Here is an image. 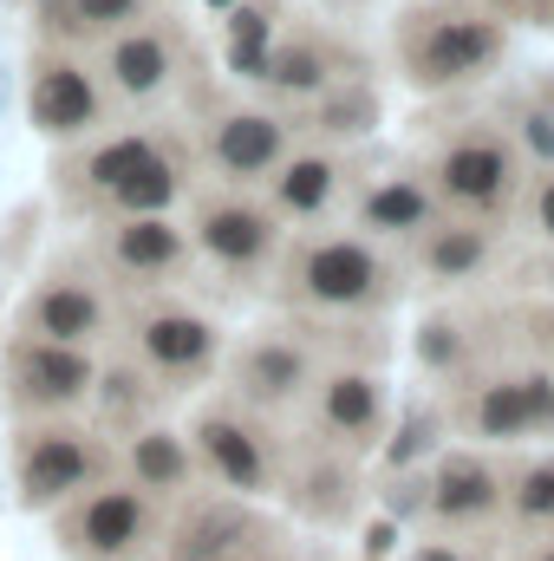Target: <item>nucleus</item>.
Instances as JSON below:
<instances>
[{
  "mask_svg": "<svg viewBox=\"0 0 554 561\" xmlns=\"http://www.w3.org/2000/svg\"><path fill=\"white\" fill-rule=\"evenodd\" d=\"M405 561H489V556H476L470 542H450V536H430V542H417Z\"/></svg>",
  "mask_w": 554,
  "mask_h": 561,
  "instance_id": "nucleus-39",
  "label": "nucleus"
},
{
  "mask_svg": "<svg viewBox=\"0 0 554 561\" xmlns=\"http://www.w3.org/2000/svg\"><path fill=\"white\" fill-rule=\"evenodd\" d=\"M529 216H535L542 242H554V170H542V176H535V190H529Z\"/></svg>",
  "mask_w": 554,
  "mask_h": 561,
  "instance_id": "nucleus-38",
  "label": "nucleus"
},
{
  "mask_svg": "<svg viewBox=\"0 0 554 561\" xmlns=\"http://www.w3.org/2000/svg\"><path fill=\"white\" fill-rule=\"evenodd\" d=\"M26 112L46 138H85L99 118H105V99L92 85V72L66 53H46L33 66V85H26Z\"/></svg>",
  "mask_w": 554,
  "mask_h": 561,
  "instance_id": "nucleus-16",
  "label": "nucleus"
},
{
  "mask_svg": "<svg viewBox=\"0 0 554 561\" xmlns=\"http://www.w3.org/2000/svg\"><path fill=\"white\" fill-rule=\"evenodd\" d=\"M443 203V216H470V222H503L516 209V190H522V157L503 131H457L450 144H437L430 157V176H424Z\"/></svg>",
  "mask_w": 554,
  "mask_h": 561,
  "instance_id": "nucleus-6",
  "label": "nucleus"
},
{
  "mask_svg": "<svg viewBox=\"0 0 554 561\" xmlns=\"http://www.w3.org/2000/svg\"><path fill=\"white\" fill-rule=\"evenodd\" d=\"M430 412H417L412 424H405V431H399V437H392V444H385V457H392V463H399V470H405V463H412L417 450H424V444H430Z\"/></svg>",
  "mask_w": 554,
  "mask_h": 561,
  "instance_id": "nucleus-37",
  "label": "nucleus"
},
{
  "mask_svg": "<svg viewBox=\"0 0 554 561\" xmlns=\"http://www.w3.org/2000/svg\"><path fill=\"white\" fill-rule=\"evenodd\" d=\"M157 392H163V386L143 373L138 359H118V366H99V392H92V405H99V419L112 424L118 437H131L138 424H157L150 419Z\"/></svg>",
  "mask_w": 554,
  "mask_h": 561,
  "instance_id": "nucleus-25",
  "label": "nucleus"
},
{
  "mask_svg": "<svg viewBox=\"0 0 554 561\" xmlns=\"http://www.w3.org/2000/svg\"><path fill=\"white\" fill-rule=\"evenodd\" d=\"M209 163H216L235 190L275 176L280 163H287V131H280V118H268V112H229V118L216 125V138H209Z\"/></svg>",
  "mask_w": 554,
  "mask_h": 561,
  "instance_id": "nucleus-20",
  "label": "nucleus"
},
{
  "mask_svg": "<svg viewBox=\"0 0 554 561\" xmlns=\"http://www.w3.org/2000/svg\"><path fill=\"white\" fill-rule=\"evenodd\" d=\"M503 529H509L516 542L554 536V450H535V457L509 463V510H503Z\"/></svg>",
  "mask_w": 554,
  "mask_h": 561,
  "instance_id": "nucleus-24",
  "label": "nucleus"
},
{
  "mask_svg": "<svg viewBox=\"0 0 554 561\" xmlns=\"http://www.w3.org/2000/svg\"><path fill=\"white\" fill-rule=\"evenodd\" d=\"M333 196H339V163L320 157V150H293L275 176H268V203H275V216H293V222L326 216Z\"/></svg>",
  "mask_w": 554,
  "mask_h": 561,
  "instance_id": "nucleus-23",
  "label": "nucleus"
},
{
  "mask_svg": "<svg viewBox=\"0 0 554 561\" xmlns=\"http://www.w3.org/2000/svg\"><path fill=\"white\" fill-rule=\"evenodd\" d=\"M196 249L216 268H229V275H262L280 249L275 203H255L249 190H229V196L196 203Z\"/></svg>",
  "mask_w": 554,
  "mask_h": 561,
  "instance_id": "nucleus-10",
  "label": "nucleus"
},
{
  "mask_svg": "<svg viewBox=\"0 0 554 561\" xmlns=\"http://www.w3.org/2000/svg\"><path fill=\"white\" fill-rule=\"evenodd\" d=\"M105 477H118V450L105 444V431L72 419H26L13 431V503L26 516H53Z\"/></svg>",
  "mask_w": 554,
  "mask_h": 561,
  "instance_id": "nucleus-1",
  "label": "nucleus"
},
{
  "mask_svg": "<svg viewBox=\"0 0 554 561\" xmlns=\"http://www.w3.org/2000/svg\"><path fill=\"white\" fill-rule=\"evenodd\" d=\"M509 7H522V13H549L554 0H509Z\"/></svg>",
  "mask_w": 554,
  "mask_h": 561,
  "instance_id": "nucleus-41",
  "label": "nucleus"
},
{
  "mask_svg": "<svg viewBox=\"0 0 554 561\" xmlns=\"http://www.w3.org/2000/svg\"><path fill=\"white\" fill-rule=\"evenodd\" d=\"M313 431L333 450H353V457L372 450L385 437V379L366 366H333L313 386Z\"/></svg>",
  "mask_w": 554,
  "mask_h": 561,
  "instance_id": "nucleus-13",
  "label": "nucleus"
},
{
  "mask_svg": "<svg viewBox=\"0 0 554 561\" xmlns=\"http://www.w3.org/2000/svg\"><path fill=\"white\" fill-rule=\"evenodd\" d=\"M287 294L313 313H379L399 280L372 236H307L287 255Z\"/></svg>",
  "mask_w": 554,
  "mask_h": 561,
  "instance_id": "nucleus-3",
  "label": "nucleus"
},
{
  "mask_svg": "<svg viewBox=\"0 0 554 561\" xmlns=\"http://www.w3.org/2000/svg\"><path fill=\"white\" fill-rule=\"evenodd\" d=\"M235 405L275 419V412H293L313 386H320V366H313V346L307 340H287V333H262L235 353Z\"/></svg>",
  "mask_w": 554,
  "mask_h": 561,
  "instance_id": "nucleus-11",
  "label": "nucleus"
},
{
  "mask_svg": "<svg viewBox=\"0 0 554 561\" xmlns=\"http://www.w3.org/2000/svg\"><path fill=\"white\" fill-rule=\"evenodd\" d=\"M66 7H72V33H112L143 13V0H66Z\"/></svg>",
  "mask_w": 554,
  "mask_h": 561,
  "instance_id": "nucleus-32",
  "label": "nucleus"
},
{
  "mask_svg": "<svg viewBox=\"0 0 554 561\" xmlns=\"http://www.w3.org/2000/svg\"><path fill=\"white\" fill-rule=\"evenodd\" d=\"M163 503H150L131 477H105L85 496H72L66 510H53V542L66 561H143L157 556L163 536Z\"/></svg>",
  "mask_w": 554,
  "mask_h": 561,
  "instance_id": "nucleus-2",
  "label": "nucleus"
},
{
  "mask_svg": "<svg viewBox=\"0 0 554 561\" xmlns=\"http://www.w3.org/2000/svg\"><path fill=\"white\" fill-rule=\"evenodd\" d=\"M503 59V26L483 13H437L412 39V79L417 85H463Z\"/></svg>",
  "mask_w": 554,
  "mask_h": 561,
  "instance_id": "nucleus-12",
  "label": "nucleus"
},
{
  "mask_svg": "<svg viewBox=\"0 0 554 561\" xmlns=\"http://www.w3.org/2000/svg\"><path fill=\"white\" fill-rule=\"evenodd\" d=\"M457 424L470 431V444L483 450H516L535 437V419H529V392H522V373H489L463 392L457 405Z\"/></svg>",
  "mask_w": 554,
  "mask_h": 561,
  "instance_id": "nucleus-19",
  "label": "nucleus"
},
{
  "mask_svg": "<svg viewBox=\"0 0 554 561\" xmlns=\"http://www.w3.org/2000/svg\"><path fill=\"white\" fill-rule=\"evenodd\" d=\"M105 255L131 287H157V280H176L189 268V242H183V229L170 216H118Z\"/></svg>",
  "mask_w": 554,
  "mask_h": 561,
  "instance_id": "nucleus-18",
  "label": "nucleus"
},
{
  "mask_svg": "<svg viewBox=\"0 0 554 561\" xmlns=\"http://www.w3.org/2000/svg\"><path fill=\"white\" fill-rule=\"evenodd\" d=\"M112 327V300L92 275H53L39 280L20 307V333L33 340H59V346H92Z\"/></svg>",
  "mask_w": 554,
  "mask_h": 561,
  "instance_id": "nucleus-15",
  "label": "nucleus"
},
{
  "mask_svg": "<svg viewBox=\"0 0 554 561\" xmlns=\"http://www.w3.org/2000/svg\"><path fill=\"white\" fill-rule=\"evenodd\" d=\"M437 216H443V203H437V190L424 176H385L359 203V229L366 236H399V242H417Z\"/></svg>",
  "mask_w": 554,
  "mask_h": 561,
  "instance_id": "nucleus-22",
  "label": "nucleus"
},
{
  "mask_svg": "<svg viewBox=\"0 0 554 561\" xmlns=\"http://www.w3.org/2000/svg\"><path fill=\"white\" fill-rule=\"evenodd\" d=\"M229 66L242 79H268V13L262 7H235L229 13Z\"/></svg>",
  "mask_w": 554,
  "mask_h": 561,
  "instance_id": "nucleus-30",
  "label": "nucleus"
},
{
  "mask_svg": "<svg viewBox=\"0 0 554 561\" xmlns=\"http://www.w3.org/2000/svg\"><path fill=\"white\" fill-rule=\"evenodd\" d=\"M118 477H131L143 496L163 503V510H176L183 496L203 490V463L189 450V431H176V424H138L118 444Z\"/></svg>",
  "mask_w": 554,
  "mask_h": 561,
  "instance_id": "nucleus-14",
  "label": "nucleus"
},
{
  "mask_svg": "<svg viewBox=\"0 0 554 561\" xmlns=\"http://www.w3.org/2000/svg\"><path fill=\"white\" fill-rule=\"evenodd\" d=\"M249 561H293V549H268V556H249Z\"/></svg>",
  "mask_w": 554,
  "mask_h": 561,
  "instance_id": "nucleus-42",
  "label": "nucleus"
},
{
  "mask_svg": "<svg viewBox=\"0 0 554 561\" xmlns=\"http://www.w3.org/2000/svg\"><path fill=\"white\" fill-rule=\"evenodd\" d=\"M131 346H138V366L163 386V392H189L216 373L222 359V333L209 313H196L189 300H157L131 313Z\"/></svg>",
  "mask_w": 554,
  "mask_h": 561,
  "instance_id": "nucleus-9",
  "label": "nucleus"
},
{
  "mask_svg": "<svg viewBox=\"0 0 554 561\" xmlns=\"http://www.w3.org/2000/svg\"><path fill=\"white\" fill-rule=\"evenodd\" d=\"M163 79H170V46H163V33H125V39L112 46V85H118V92L150 99Z\"/></svg>",
  "mask_w": 554,
  "mask_h": 561,
  "instance_id": "nucleus-27",
  "label": "nucleus"
},
{
  "mask_svg": "<svg viewBox=\"0 0 554 561\" xmlns=\"http://www.w3.org/2000/svg\"><path fill=\"white\" fill-rule=\"evenodd\" d=\"M417 353H424V366H430V373H443V366H463V327H457V320H424V333H417Z\"/></svg>",
  "mask_w": 554,
  "mask_h": 561,
  "instance_id": "nucleus-33",
  "label": "nucleus"
},
{
  "mask_svg": "<svg viewBox=\"0 0 554 561\" xmlns=\"http://www.w3.org/2000/svg\"><path fill=\"white\" fill-rule=\"evenodd\" d=\"M280 490H287V503H293V516H300V523H313V529L346 523V516H353V503H359L353 450H333V444H326V450H313L307 463H287Z\"/></svg>",
  "mask_w": 554,
  "mask_h": 561,
  "instance_id": "nucleus-17",
  "label": "nucleus"
},
{
  "mask_svg": "<svg viewBox=\"0 0 554 561\" xmlns=\"http://www.w3.org/2000/svg\"><path fill=\"white\" fill-rule=\"evenodd\" d=\"M150 157H157V144L150 138H112V144H99V150L72 170V183H79L85 196L112 203V196L125 190V176H138V163H150Z\"/></svg>",
  "mask_w": 554,
  "mask_h": 561,
  "instance_id": "nucleus-26",
  "label": "nucleus"
},
{
  "mask_svg": "<svg viewBox=\"0 0 554 561\" xmlns=\"http://www.w3.org/2000/svg\"><path fill=\"white\" fill-rule=\"evenodd\" d=\"M372 125H379V99H372L366 85L333 92V99L320 105V131H333V138H366Z\"/></svg>",
  "mask_w": 554,
  "mask_h": 561,
  "instance_id": "nucleus-31",
  "label": "nucleus"
},
{
  "mask_svg": "<svg viewBox=\"0 0 554 561\" xmlns=\"http://www.w3.org/2000/svg\"><path fill=\"white\" fill-rule=\"evenodd\" d=\"M522 138L535 150V163L554 170V105H529V112H522Z\"/></svg>",
  "mask_w": 554,
  "mask_h": 561,
  "instance_id": "nucleus-36",
  "label": "nucleus"
},
{
  "mask_svg": "<svg viewBox=\"0 0 554 561\" xmlns=\"http://www.w3.org/2000/svg\"><path fill=\"white\" fill-rule=\"evenodd\" d=\"M516 561H554V536H529V542H516Z\"/></svg>",
  "mask_w": 554,
  "mask_h": 561,
  "instance_id": "nucleus-40",
  "label": "nucleus"
},
{
  "mask_svg": "<svg viewBox=\"0 0 554 561\" xmlns=\"http://www.w3.org/2000/svg\"><path fill=\"white\" fill-rule=\"evenodd\" d=\"M268 549H287L280 516L222 490V496H183L163 516V536H157L150 561H249V556H268Z\"/></svg>",
  "mask_w": 554,
  "mask_h": 561,
  "instance_id": "nucleus-5",
  "label": "nucleus"
},
{
  "mask_svg": "<svg viewBox=\"0 0 554 561\" xmlns=\"http://www.w3.org/2000/svg\"><path fill=\"white\" fill-rule=\"evenodd\" d=\"M412 249H417L424 280H443V287L476 280L489 262H496V236H489V222H470V216H437Z\"/></svg>",
  "mask_w": 554,
  "mask_h": 561,
  "instance_id": "nucleus-21",
  "label": "nucleus"
},
{
  "mask_svg": "<svg viewBox=\"0 0 554 561\" xmlns=\"http://www.w3.org/2000/svg\"><path fill=\"white\" fill-rule=\"evenodd\" d=\"M183 196V170L157 150L150 163H138V176H125V190L105 203L112 216H170V203Z\"/></svg>",
  "mask_w": 554,
  "mask_h": 561,
  "instance_id": "nucleus-28",
  "label": "nucleus"
},
{
  "mask_svg": "<svg viewBox=\"0 0 554 561\" xmlns=\"http://www.w3.org/2000/svg\"><path fill=\"white\" fill-rule=\"evenodd\" d=\"M0 379H7V405L20 412V424L26 419H72L99 392V359H92V346H59V340L13 333Z\"/></svg>",
  "mask_w": 554,
  "mask_h": 561,
  "instance_id": "nucleus-8",
  "label": "nucleus"
},
{
  "mask_svg": "<svg viewBox=\"0 0 554 561\" xmlns=\"http://www.w3.org/2000/svg\"><path fill=\"white\" fill-rule=\"evenodd\" d=\"M424 477H430V496H424V529H430V536L470 542V536L503 529V510H509V463H496L483 444L437 450V463H430Z\"/></svg>",
  "mask_w": 554,
  "mask_h": 561,
  "instance_id": "nucleus-7",
  "label": "nucleus"
},
{
  "mask_svg": "<svg viewBox=\"0 0 554 561\" xmlns=\"http://www.w3.org/2000/svg\"><path fill=\"white\" fill-rule=\"evenodd\" d=\"M189 450L203 463V483L229 490V496H249V503H268L287 477V457H280L275 431L262 412L222 399V405H203L189 419Z\"/></svg>",
  "mask_w": 554,
  "mask_h": 561,
  "instance_id": "nucleus-4",
  "label": "nucleus"
},
{
  "mask_svg": "<svg viewBox=\"0 0 554 561\" xmlns=\"http://www.w3.org/2000/svg\"><path fill=\"white\" fill-rule=\"evenodd\" d=\"M209 7H229V13H235V7H242V0H209Z\"/></svg>",
  "mask_w": 554,
  "mask_h": 561,
  "instance_id": "nucleus-43",
  "label": "nucleus"
},
{
  "mask_svg": "<svg viewBox=\"0 0 554 561\" xmlns=\"http://www.w3.org/2000/svg\"><path fill=\"white\" fill-rule=\"evenodd\" d=\"M326 53L313 46V39H293V46H280V53H268V85L275 92H293V99H307V92H320L326 85Z\"/></svg>",
  "mask_w": 554,
  "mask_h": 561,
  "instance_id": "nucleus-29",
  "label": "nucleus"
},
{
  "mask_svg": "<svg viewBox=\"0 0 554 561\" xmlns=\"http://www.w3.org/2000/svg\"><path fill=\"white\" fill-rule=\"evenodd\" d=\"M424 496H430V477H399L392 490H385V516H399V523H412V516H424Z\"/></svg>",
  "mask_w": 554,
  "mask_h": 561,
  "instance_id": "nucleus-35",
  "label": "nucleus"
},
{
  "mask_svg": "<svg viewBox=\"0 0 554 561\" xmlns=\"http://www.w3.org/2000/svg\"><path fill=\"white\" fill-rule=\"evenodd\" d=\"M522 392H529L535 437H554V366H529V373H522Z\"/></svg>",
  "mask_w": 554,
  "mask_h": 561,
  "instance_id": "nucleus-34",
  "label": "nucleus"
}]
</instances>
